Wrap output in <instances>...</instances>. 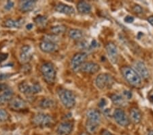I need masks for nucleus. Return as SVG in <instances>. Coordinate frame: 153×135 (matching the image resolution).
I'll return each instance as SVG.
<instances>
[{"label": "nucleus", "instance_id": "obj_3", "mask_svg": "<svg viewBox=\"0 0 153 135\" xmlns=\"http://www.w3.org/2000/svg\"><path fill=\"white\" fill-rule=\"evenodd\" d=\"M120 72L125 79L131 85L137 87L141 84V77L135 72L133 68L129 66H124L120 68Z\"/></svg>", "mask_w": 153, "mask_h": 135}, {"label": "nucleus", "instance_id": "obj_30", "mask_svg": "<svg viewBox=\"0 0 153 135\" xmlns=\"http://www.w3.org/2000/svg\"><path fill=\"white\" fill-rule=\"evenodd\" d=\"M12 75L11 74H8V73H2L0 72V81H3V80H6L8 79Z\"/></svg>", "mask_w": 153, "mask_h": 135}, {"label": "nucleus", "instance_id": "obj_21", "mask_svg": "<svg viewBox=\"0 0 153 135\" xmlns=\"http://www.w3.org/2000/svg\"><path fill=\"white\" fill-rule=\"evenodd\" d=\"M86 118L88 121L94 122L100 124L101 122V114L98 110L95 109L89 110L86 113Z\"/></svg>", "mask_w": 153, "mask_h": 135}, {"label": "nucleus", "instance_id": "obj_42", "mask_svg": "<svg viewBox=\"0 0 153 135\" xmlns=\"http://www.w3.org/2000/svg\"><path fill=\"white\" fill-rule=\"evenodd\" d=\"M149 135H153V130H149Z\"/></svg>", "mask_w": 153, "mask_h": 135}, {"label": "nucleus", "instance_id": "obj_11", "mask_svg": "<svg viewBox=\"0 0 153 135\" xmlns=\"http://www.w3.org/2000/svg\"><path fill=\"white\" fill-rule=\"evenodd\" d=\"M32 56H33V51L30 45H23L20 49L19 59L23 63L25 64L28 63L29 61L31 60Z\"/></svg>", "mask_w": 153, "mask_h": 135}, {"label": "nucleus", "instance_id": "obj_25", "mask_svg": "<svg viewBox=\"0 0 153 135\" xmlns=\"http://www.w3.org/2000/svg\"><path fill=\"white\" fill-rule=\"evenodd\" d=\"M82 36V31L78 29H71L68 31L69 38L73 40H80Z\"/></svg>", "mask_w": 153, "mask_h": 135}, {"label": "nucleus", "instance_id": "obj_33", "mask_svg": "<svg viewBox=\"0 0 153 135\" xmlns=\"http://www.w3.org/2000/svg\"><path fill=\"white\" fill-rule=\"evenodd\" d=\"M8 85L5 84V83H0V93L4 92L5 91L8 90Z\"/></svg>", "mask_w": 153, "mask_h": 135}, {"label": "nucleus", "instance_id": "obj_43", "mask_svg": "<svg viewBox=\"0 0 153 135\" xmlns=\"http://www.w3.org/2000/svg\"><path fill=\"white\" fill-rule=\"evenodd\" d=\"M80 135H89V134H87V133H82V134H80Z\"/></svg>", "mask_w": 153, "mask_h": 135}, {"label": "nucleus", "instance_id": "obj_14", "mask_svg": "<svg viewBox=\"0 0 153 135\" xmlns=\"http://www.w3.org/2000/svg\"><path fill=\"white\" fill-rule=\"evenodd\" d=\"M100 70V66L97 63L92 61H85L80 67V71L84 73L95 74Z\"/></svg>", "mask_w": 153, "mask_h": 135}, {"label": "nucleus", "instance_id": "obj_29", "mask_svg": "<svg viewBox=\"0 0 153 135\" xmlns=\"http://www.w3.org/2000/svg\"><path fill=\"white\" fill-rule=\"evenodd\" d=\"M10 119V115L6 110L0 109V122H5Z\"/></svg>", "mask_w": 153, "mask_h": 135}, {"label": "nucleus", "instance_id": "obj_15", "mask_svg": "<svg viewBox=\"0 0 153 135\" xmlns=\"http://www.w3.org/2000/svg\"><path fill=\"white\" fill-rule=\"evenodd\" d=\"M55 10L59 12V13L65 14V15L70 16L75 14V10L72 6L63 3H61V2L55 5Z\"/></svg>", "mask_w": 153, "mask_h": 135}, {"label": "nucleus", "instance_id": "obj_37", "mask_svg": "<svg viewBox=\"0 0 153 135\" xmlns=\"http://www.w3.org/2000/svg\"><path fill=\"white\" fill-rule=\"evenodd\" d=\"M101 134L102 135H114L113 134L112 132H110V131H108V130H105V129H103L101 132Z\"/></svg>", "mask_w": 153, "mask_h": 135}, {"label": "nucleus", "instance_id": "obj_31", "mask_svg": "<svg viewBox=\"0 0 153 135\" xmlns=\"http://www.w3.org/2000/svg\"><path fill=\"white\" fill-rule=\"evenodd\" d=\"M8 57V54L6 53H0V63L6 61Z\"/></svg>", "mask_w": 153, "mask_h": 135}, {"label": "nucleus", "instance_id": "obj_8", "mask_svg": "<svg viewBox=\"0 0 153 135\" xmlns=\"http://www.w3.org/2000/svg\"><path fill=\"white\" fill-rule=\"evenodd\" d=\"M74 127V122L70 121H64L60 123L56 128V135H70Z\"/></svg>", "mask_w": 153, "mask_h": 135}, {"label": "nucleus", "instance_id": "obj_5", "mask_svg": "<svg viewBox=\"0 0 153 135\" xmlns=\"http://www.w3.org/2000/svg\"><path fill=\"white\" fill-rule=\"evenodd\" d=\"M95 83L96 87L100 90L110 89L114 83V79L112 75L108 73H102L96 77Z\"/></svg>", "mask_w": 153, "mask_h": 135}, {"label": "nucleus", "instance_id": "obj_2", "mask_svg": "<svg viewBox=\"0 0 153 135\" xmlns=\"http://www.w3.org/2000/svg\"><path fill=\"white\" fill-rule=\"evenodd\" d=\"M40 72L44 81L48 85H53L56 78V71L51 62L44 63L40 67Z\"/></svg>", "mask_w": 153, "mask_h": 135}, {"label": "nucleus", "instance_id": "obj_17", "mask_svg": "<svg viewBox=\"0 0 153 135\" xmlns=\"http://www.w3.org/2000/svg\"><path fill=\"white\" fill-rule=\"evenodd\" d=\"M134 68L138 75H140V77H142L144 79H146L149 77V70L147 69L146 66L144 64V63L142 62V61H137L135 63Z\"/></svg>", "mask_w": 153, "mask_h": 135}, {"label": "nucleus", "instance_id": "obj_4", "mask_svg": "<svg viewBox=\"0 0 153 135\" xmlns=\"http://www.w3.org/2000/svg\"><path fill=\"white\" fill-rule=\"evenodd\" d=\"M32 124L34 126L40 128H49L54 124V118L51 115L39 113L36 114L32 117Z\"/></svg>", "mask_w": 153, "mask_h": 135}, {"label": "nucleus", "instance_id": "obj_36", "mask_svg": "<svg viewBox=\"0 0 153 135\" xmlns=\"http://www.w3.org/2000/svg\"><path fill=\"white\" fill-rule=\"evenodd\" d=\"M124 95H125V97L127 98L128 100L130 99V98L132 97L131 92H129V91H125V92H124Z\"/></svg>", "mask_w": 153, "mask_h": 135}, {"label": "nucleus", "instance_id": "obj_39", "mask_svg": "<svg viewBox=\"0 0 153 135\" xmlns=\"http://www.w3.org/2000/svg\"><path fill=\"white\" fill-rule=\"evenodd\" d=\"M91 46L92 48H95L96 46H97V43L96 42V40H93L92 43H91Z\"/></svg>", "mask_w": 153, "mask_h": 135}, {"label": "nucleus", "instance_id": "obj_41", "mask_svg": "<svg viewBox=\"0 0 153 135\" xmlns=\"http://www.w3.org/2000/svg\"><path fill=\"white\" fill-rule=\"evenodd\" d=\"M33 25L32 24V23H29L27 25V29H28V30H30V29H31L32 28H33Z\"/></svg>", "mask_w": 153, "mask_h": 135}, {"label": "nucleus", "instance_id": "obj_27", "mask_svg": "<svg viewBox=\"0 0 153 135\" xmlns=\"http://www.w3.org/2000/svg\"><path fill=\"white\" fill-rule=\"evenodd\" d=\"M66 31V27L63 25H57L52 27L51 29V31L52 34H54L55 36L59 35V34H62L65 33Z\"/></svg>", "mask_w": 153, "mask_h": 135}, {"label": "nucleus", "instance_id": "obj_6", "mask_svg": "<svg viewBox=\"0 0 153 135\" xmlns=\"http://www.w3.org/2000/svg\"><path fill=\"white\" fill-rule=\"evenodd\" d=\"M19 92L27 95H33L41 92L42 90V86L38 83L30 84L27 81H22L19 84Z\"/></svg>", "mask_w": 153, "mask_h": 135}, {"label": "nucleus", "instance_id": "obj_7", "mask_svg": "<svg viewBox=\"0 0 153 135\" xmlns=\"http://www.w3.org/2000/svg\"><path fill=\"white\" fill-rule=\"evenodd\" d=\"M87 57V54L83 52H80L76 53L73 57L71 58L70 61V66L71 70L74 72H78L80 71V67L82 66L85 60Z\"/></svg>", "mask_w": 153, "mask_h": 135}, {"label": "nucleus", "instance_id": "obj_26", "mask_svg": "<svg viewBox=\"0 0 153 135\" xmlns=\"http://www.w3.org/2000/svg\"><path fill=\"white\" fill-rule=\"evenodd\" d=\"M110 97L113 104L117 105V106H124L125 104V100L122 95L114 94L111 95Z\"/></svg>", "mask_w": 153, "mask_h": 135}, {"label": "nucleus", "instance_id": "obj_18", "mask_svg": "<svg viewBox=\"0 0 153 135\" xmlns=\"http://www.w3.org/2000/svg\"><path fill=\"white\" fill-rule=\"evenodd\" d=\"M14 98V92L11 90H7L0 94V105H4L10 103Z\"/></svg>", "mask_w": 153, "mask_h": 135}, {"label": "nucleus", "instance_id": "obj_1", "mask_svg": "<svg viewBox=\"0 0 153 135\" xmlns=\"http://www.w3.org/2000/svg\"><path fill=\"white\" fill-rule=\"evenodd\" d=\"M57 95L61 104L66 109H71L75 107L76 103V95L71 90L59 87L57 90Z\"/></svg>", "mask_w": 153, "mask_h": 135}, {"label": "nucleus", "instance_id": "obj_9", "mask_svg": "<svg viewBox=\"0 0 153 135\" xmlns=\"http://www.w3.org/2000/svg\"><path fill=\"white\" fill-rule=\"evenodd\" d=\"M113 117H114L115 122L121 126H127L130 124L129 118L125 114L124 110L121 109H115L114 113H113Z\"/></svg>", "mask_w": 153, "mask_h": 135}, {"label": "nucleus", "instance_id": "obj_34", "mask_svg": "<svg viewBox=\"0 0 153 135\" xmlns=\"http://www.w3.org/2000/svg\"><path fill=\"white\" fill-rule=\"evenodd\" d=\"M133 10H134L135 13L140 14L142 12V8H141V6H138V5H135L134 8H133Z\"/></svg>", "mask_w": 153, "mask_h": 135}, {"label": "nucleus", "instance_id": "obj_38", "mask_svg": "<svg viewBox=\"0 0 153 135\" xmlns=\"http://www.w3.org/2000/svg\"><path fill=\"white\" fill-rule=\"evenodd\" d=\"M105 105V100L102 98V99L100 101V102H99V106L100 107H104Z\"/></svg>", "mask_w": 153, "mask_h": 135}, {"label": "nucleus", "instance_id": "obj_19", "mask_svg": "<svg viewBox=\"0 0 153 135\" xmlns=\"http://www.w3.org/2000/svg\"><path fill=\"white\" fill-rule=\"evenodd\" d=\"M25 23V20L23 19H7L4 22V26L8 28H20Z\"/></svg>", "mask_w": 153, "mask_h": 135}, {"label": "nucleus", "instance_id": "obj_32", "mask_svg": "<svg viewBox=\"0 0 153 135\" xmlns=\"http://www.w3.org/2000/svg\"><path fill=\"white\" fill-rule=\"evenodd\" d=\"M14 4V2L10 1H8V2H7L6 5L4 7L5 10H11L12 8H13Z\"/></svg>", "mask_w": 153, "mask_h": 135}, {"label": "nucleus", "instance_id": "obj_40", "mask_svg": "<svg viewBox=\"0 0 153 135\" xmlns=\"http://www.w3.org/2000/svg\"><path fill=\"white\" fill-rule=\"evenodd\" d=\"M148 21L149 22L150 25H152L153 26V16L149 17V19H148Z\"/></svg>", "mask_w": 153, "mask_h": 135}, {"label": "nucleus", "instance_id": "obj_24", "mask_svg": "<svg viewBox=\"0 0 153 135\" xmlns=\"http://www.w3.org/2000/svg\"><path fill=\"white\" fill-rule=\"evenodd\" d=\"M55 102L51 98H43L39 102V107L42 109H50L54 107Z\"/></svg>", "mask_w": 153, "mask_h": 135}, {"label": "nucleus", "instance_id": "obj_10", "mask_svg": "<svg viewBox=\"0 0 153 135\" xmlns=\"http://www.w3.org/2000/svg\"><path fill=\"white\" fill-rule=\"evenodd\" d=\"M39 48L44 53H52L57 50L58 45L55 41L47 38L39 43Z\"/></svg>", "mask_w": 153, "mask_h": 135}, {"label": "nucleus", "instance_id": "obj_22", "mask_svg": "<svg viewBox=\"0 0 153 135\" xmlns=\"http://www.w3.org/2000/svg\"><path fill=\"white\" fill-rule=\"evenodd\" d=\"M130 117L132 122L134 124H139L142 120V113L140 110L137 108L134 107L131 109L130 110Z\"/></svg>", "mask_w": 153, "mask_h": 135}, {"label": "nucleus", "instance_id": "obj_35", "mask_svg": "<svg viewBox=\"0 0 153 135\" xmlns=\"http://www.w3.org/2000/svg\"><path fill=\"white\" fill-rule=\"evenodd\" d=\"M125 21L127 23H131L134 21V18L131 16H127L125 18Z\"/></svg>", "mask_w": 153, "mask_h": 135}, {"label": "nucleus", "instance_id": "obj_20", "mask_svg": "<svg viewBox=\"0 0 153 135\" xmlns=\"http://www.w3.org/2000/svg\"><path fill=\"white\" fill-rule=\"evenodd\" d=\"M76 7H77L78 11L83 14H89L91 12V10H92L91 4L85 1H79L76 5Z\"/></svg>", "mask_w": 153, "mask_h": 135}, {"label": "nucleus", "instance_id": "obj_16", "mask_svg": "<svg viewBox=\"0 0 153 135\" xmlns=\"http://www.w3.org/2000/svg\"><path fill=\"white\" fill-rule=\"evenodd\" d=\"M37 1L35 0H24L19 3V10L22 12H29L35 8Z\"/></svg>", "mask_w": 153, "mask_h": 135}, {"label": "nucleus", "instance_id": "obj_12", "mask_svg": "<svg viewBox=\"0 0 153 135\" xmlns=\"http://www.w3.org/2000/svg\"><path fill=\"white\" fill-rule=\"evenodd\" d=\"M9 108L14 111H23L27 109V104L22 98H14L9 103Z\"/></svg>", "mask_w": 153, "mask_h": 135}, {"label": "nucleus", "instance_id": "obj_44", "mask_svg": "<svg viewBox=\"0 0 153 135\" xmlns=\"http://www.w3.org/2000/svg\"><path fill=\"white\" fill-rule=\"evenodd\" d=\"M150 98H151V99H152V100H153V95H152V96H151V97H150Z\"/></svg>", "mask_w": 153, "mask_h": 135}, {"label": "nucleus", "instance_id": "obj_23", "mask_svg": "<svg viewBox=\"0 0 153 135\" xmlns=\"http://www.w3.org/2000/svg\"><path fill=\"white\" fill-rule=\"evenodd\" d=\"M100 124H99V123L86 120L85 125V128L86 132H88V134H91L96 133L99 128V126H100Z\"/></svg>", "mask_w": 153, "mask_h": 135}, {"label": "nucleus", "instance_id": "obj_28", "mask_svg": "<svg viewBox=\"0 0 153 135\" xmlns=\"http://www.w3.org/2000/svg\"><path fill=\"white\" fill-rule=\"evenodd\" d=\"M33 21L37 25L43 27L45 26L47 24L48 19L46 18V16H44L42 15H38L33 19Z\"/></svg>", "mask_w": 153, "mask_h": 135}, {"label": "nucleus", "instance_id": "obj_13", "mask_svg": "<svg viewBox=\"0 0 153 135\" xmlns=\"http://www.w3.org/2000/svg\"><path fill=\"white\" fill-rule=\"evenodd\" d=\"M105 49L110 61L112 63H117L118 58V53L117 46L113 43L110 42V43H107V45H105Z\"/></svg>", "mask_w": 153, "mask_h": 135}]
</instances>
